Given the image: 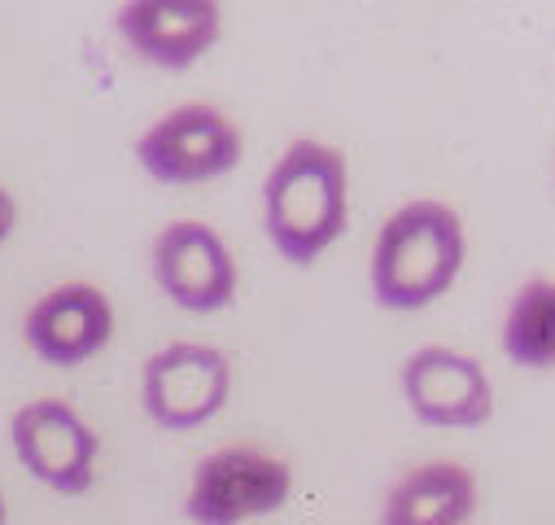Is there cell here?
<instances>
[{
	"mask_svg": "<svg viewBox=\"0 0 555 525\" xmlns=\"http://www.w3.org/2000/svg\"><path fill=\"white\" fill-rule=\"evenodd\" d=\"M267 241L285 262H315L350 223V167L337 145L294 141L262 180Z\"/></svg>",
	"mask_w": 555,
	"mask_h": 525,
	"instance_id": "obj_1",
	"label": "cell"
},
{
	"mask_svg": "<svg viewBox=\"0 0 555 525\" xmlns=\"http://www.w3.org/2000/svg\"><path fill=\"white\" fill-rule=\"evenodd\" d=\"M464 254V219L447 202H406L372 241V294L389 311H421L460 281Z\"/></svg>",
	"mask_w": 555,
	"mask_h": 525,
	"instance_id": "obj_2",
	"label": "cell"
},
{
	"mask_svg": "<svg viewBox=\"0 0 555 525\" xmlns=\"http://www.w3.org/2000/svg\"><path fill=\"white\" fill-rule=\"evenodd\" d=\"M294 495V473L281 456L258 447H219L197 460L184 516L193 525H245L271 516Z\"/></svg>",
	"mask_w": 555,
	"mask_h": 525,
	"instance_id": "obj_3",
	"label": "cell"
},
{
	"mask_svg": "<svg viewBox=\"0 0 555 525\" xmlns=\"http://www.w3.org/2000/svg\"><path fill=\"white\" fill-rule=\"evenodd\" d=\"M241 127L215 110V105H176L163 118H154L141 141H135V158L158 184H206L228 176L241 163Z\"/></svg>",
	"mask_w": 555,
	"mask_h": 525,
	"instance_id": "obj_4",
	"label": "cell"
},
{
	"mask_svg": "<svg viewBox=\"0 0 555 525\" xmlns=\"http://www.w3.org/2000/svg\"><path fill=\"white\" fill-rule=\"evenodd\" d=\"M232 394V363L206 342H171L141 368V408L158 430L184 434L215 421Z\"/></svg>",
	"mask_w": 555,
	"mask_h": 525,
	"instance_id": "obj_5",
	"label": "cell"
},
{
	"mask_svg": "<svg viewBox=\"0 0 555 525\" xmlns=\"http://www.w3.org/2000/svg\"><path fill=\"white\" fill-rule=\"evenodd\" d=\"M18 464L53 495H88L96 482L101 438L66 399H31L10 421Z\"/></svg>",
	"mask_w": 555,
	"mask_h": 525,
	"instance_id": "obj_6",
	"label": "cell"
},
{
	"mask_svg": "<svg viewBox=\"0 0 555 525\" xmlns=\"http://www.w3.org/2000/svg\"><path fill=\"white\" fill-rule=\"evenodd\" d=\"M150 268H154L158 290L176 307H184L193 316H210V311L232 307L236 285H241L236 258H232L228 241L210 223H202V219L167 223L154 236Z\"/></svg>",
	"mask_w": 555,
	"mask_h": 525,
	"instance_id": "obj_7",
	"label": "cell"
},
{
	"mask_svg": "<svg viewBox=\"0 0 555 525\" xmlns=\"http://www.w3.org/2000/svg\"><path fill=\"white\" fill-rule=\"evenodd\" d=\"M402 399L434 430H477L494 417L490 372L455 346H421L402 363Z\"/></svg>",
	"mask_w": 555,
	"mask_h": 525,
	"instance_id": "obj_8",
	"label": "cell"
},
{
	"mask_svg": "<svg viewBox=\"0 0 555 525\" xmlns=\"http://www.w3.org/2000/svg\"><path fill=\"white\" fill-rule=\"evenodd\" d=\"M114 337V303L92 281H62L44 290L23 316V342L53 368H79Z\"/></svg>",
	"mask_w": 555,
	"mask_h": 525,
	"instance_id": "obj_9",
	"label": "cell"
},
{
	"mask_svg": "<svg viewBox=\"0 0 555 525\" xmlns=\"http://www.w3.org/2000/svg\"><path fill=\"white\" fill-rule=\"evenodd\" d=\"M122 44L163 71H189L223 36V10L210 0H131L114 14Z\"/></svg>",
	"mask_w": 555,
	"mask_h": 525,
	"instance_id": "obj_10",
	"label": "cell"
},
{
	"mask_svg": "<svg viewBox=\"0 0 555 525\" xmlns=\"http://www.w3.org/2000/svg\"><path fill=\"white\" fill-rule=\"evenodd\" d=\"M477 512V477L455 460L402 473L380 508V525H468Z\"/></svg>",
	"mask_w": 555,
	"mask_h": 525,
	"instance_id": "obj_11",
	"label": "cell"
},
{
	"mask_svg": "<svg viewBox=\"0 0 555 525\" xmlns=\"http://www.w3.org/2000/svg\"><path fill=\"white\" fill-rule=\"evenodd\" d=\"M503 350L520 368H555V281H529L503 316Z\"/></svg>",
	"mask_w": 555,
	"mask_h": 525,
	"instance_id": "obj_12",
	"label": "cell"
},
{
	"mask_svg": "<svg viewBox=\"0 0 555 525\" xmlns=\"http://www.w3.org/2000/svg\"><path fill=\"white\" fill-rule=\"evenodd\" d=\"M14 228H18V202H14V193L5 184H0V245L14 236Z\"/></svg>",
	"mask_w": 555,
	"mask_h": 525,
	"instance_id": "obj_13",
	"label": "cell"
},
{
	"mask_svg": "<svg viewBox=\"0 0 555 525\" xmlns=\"http://www.w3.org/2000/svg\"><path fill=\"white\" fill-rule=\"evenodd\" d=\"M0 525H10V508H5V495H0Z\"/></svg>",
	"mask_w": 555,
	"mask_h": 525,
	"instance_id": "obj_14",
	"label": "cell"
}]
</instances>
